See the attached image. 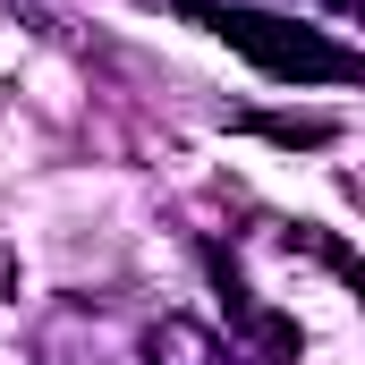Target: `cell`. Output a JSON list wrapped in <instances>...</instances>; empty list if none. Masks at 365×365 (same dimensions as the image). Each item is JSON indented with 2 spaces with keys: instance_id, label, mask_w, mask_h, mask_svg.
Masks as SVG:
<instances>
[{
  "instance_id": "1",
  "label": "cell",
  "mask_w": 365,
  "mask_h": 365,
  "mask_svg": "<svg viewBox=\"0 0 365 365\" xmlns=\"http://www.w3.org/2000/svg\"><path fill=\"white\" fill-rule=\"evenodd\" d=\"M187 17L230 43L238 60H255L264 77H289V86H357V51L297 26V17H272V9H238V0H179Z\"/></svg>"
},
{
  "instance_id": "2",
  "label": "cell",
  "mask_w": 365,
  "mask_h": 365,
  "mask_svg": "<svg viewBox=\"0 0 365 365\" xmlns=\"http://www.w3.org/2000/svg\"><path fill=\"white\" fill-rule=\"evenodd\" d=\"M136 357H145V365H247L221 331H204V323H187V314L145 323V331H136Z\"/></svg>"
},
{
  "instance_id": "3",
  "label": "cell",
  "mask_w": 365,
  "mask_h": 365,
  "mask_svg": "<svg viewBox=\"0 0 365 365\" xmlns=\"http://www.w3.org/2000/svg\"><path fill=\"white\" fill-rule=\"evenodd\" d=\"M323 9H357V0H323Z\"/></svg>"
}]
</instances>
